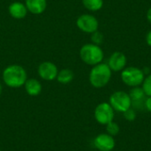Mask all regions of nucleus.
<instances>
[{"label": "nucleus", "mask_w": 151, "mask_h": 151, "mask_svg": "<svg viewBox=\"0 0 151 151\" xmlns=\"http://www.w3.org/2000/svg\"><path fill=\"white\" fill-rule=\"evenodd\" d=\"M127 59L126 55L121 51L113 52L108 58L107 65L112 72H121L126 68Z\"/></svg>", "instance_id": "1a4fd4ad"}, {"label": "nucleus", "mask_w": 151, "mask_h": 151, "mask_svg": "<svg viewBox=\"0 0 151 151\" xmlns=\"http://www.w3.org/2000/svg\"><path fill=\"white\" fill-rule=\"evenodd\" d=\"M2 77L4 84L12 88H18L24 86L27 80V74L25 68L19 65H8L3 71Z\"/></svg>", "instance_id": "f257e3e1"}, {"label": "nucleus", "mask_w": 151, "mask_h": 151, "mask_svg": "<svg viewBox=\"0 0 151 151\" xmlns=\"http://www.w3.org/2000/svg\"><path fill=\"white\" fill-rule=\"evenodd\" d=\"M26 92L31 96H37L41 94L42 87L41 82L34 78L27 79L24 84Z\"/></svg>", "instance_id": "4468645a"}, {"label": "nucleus", "mask_w": 151, "mask_h": 151, "mask_svg": "<svg viewBox=\"0 0 151 151\" xmlns=\"http://www.w3.org/2000/svg\"><path fill=\"white\" fill-rule=\"evenodd\" d=\"M104 57V50L99 45L94 43H86L80 50L81 59L88 65H96L103 62Z\"/></svg>", "instance_id": "7ed1b4c3"}, {"label": "nucleus", "mask_w": 151, "mask_h": 151, "mask_svg": "<svg viewBox=\"0 0 151 151\" xmlns=\"http://www.w3.org/2000/svg\"><path fill=\"white\" fill-rule=\"evenodd\" d=\"M141 86H142V88L143 89L146 96H151V73L145 76Z\"/></svg>", "instance_id": "f3484780"}, {"label": "nucleus", "mask_w": 151, "mask_h": 151, "mask_svg": "<svg viewBox=\"0 0 151 151\" xmlns=\"http://www.w3.org/2000/svg\"><path fill=\"white\" fill-rule=\"evenodd\" d=\"M109 104L115 111L122 113L132 107V100L129 94L122 90L112 93L110 96Z\"/></svg>", "instance_id": "39448f33"}, {"label": "nucleus", "mask_w": 151, "mask_h": 151, "mask_svg": "<svg viewBox=\"0 0 151 151\" xmlns=\"http://www.w3.org/2000/svg\"><path fill=\"white\" fill-rule=\"evenodd\" d=\"M106 131H107V134H109L110 135L115 136L119 133V126L116 122L111 121L106 125Z\"/></svg>", "instance_id": "a211bd4d"}, {"label": "nucleus", "mask_w": 151, "mask_h": 151, "mask_svg": "<svg viewBox=\"0 0 151 151\" xmlns=\"http://www.w3.org/2000/svg\"><path fill=\"white\" fill-rule=\"evenodd\" d=\"M58 70L57 65L50 61L42 62L38 66V74L39 76L47 81H51L57 79Z\"/></svg>", "instance_id": "6e6552de"}, {"label": "nucleus", "mask_w": 151, "mask_h": 151, "mask_svg": "<svg viewBox=\"0 0 151 151\" xmlns=\"http://www.w3.org/2000/svg\"><path fill=\"white\" fill-rule=\"evenodd\" d=\"M74 78V73L70 69H62L58 71L57 81L61 84H68L70 83Z\"/></svg>", "instance_id": "2eb2a0df"}, {"label": "nucleus", "mask_w": 151, "mask_h": 151, "mask_svg": "<svg viewBox=\"0 0 151 151\" xmlns=\"http://www.w3.org/2000/svg\"><path fill=\"white\" fill-rule=\"evenodd\" d=\"M83 6L90 12H97L104 6V0H82Z\"/></svg>", "instance_id": "dca6fc26"}, {"label": "nucleus", "mask_w": 151, "mask_h": 151, "mask_svg": "<svg viewBox=\"0 0 151 151\" xmlns=\"http://www.w3.org/2000/svg\"><path fill=\"white\" fill-rule=\"evenodd\" d=\"M103 41H104V35L101 32H99L98 30L91 34V42H92V43L100 46L103 43Z\"/></svg>", "instance_id": "6ab92c4d"}, {"label": "nucleus", "mask_w": 151, "mask_h": 151, "mask_svg": "<svg viewBox=\"0 0 151 151\" xmlns=\"http://www.w3.org/2000/svg\"><path fill=\"white\" fill-rule=\"evenodd\" d=\"M129 96L132 100V107L134 110H143L145 109V99L146 95L142 88V87H134L132 88L129 91Z\"/></svg>", "instance_id": "9b49d317"}, {"label": "nucleus", "mask_w": 151, "mask_h": 151, "mask_svg": "<svg viewBox=\"0 0 151 151\" xmlns=\"http://www.w3.org/2000/svg\"><path fill=\"white\" fill-rule=\"evenodd\" d=\"M0 151H1V150H0Z\"/></svg>", "instance_id": "393cba45"}, {"label": "nucleus", "mask_w": 151, "mask_h": 151, "mask_svg": "<svg viewBox=\"0 0 151 151\" xmlns=\"http://www.w3.org/2000/svg\"><path fill=\"white\" fill-rule=\"evenodd\" d=\"M2 85H1V83H0V96H1V94H2Z\"/></svg>", "instance_id": "b1692460"}, {"label": "nucleus", "mask_w": 151, "mask_h": 151, "mask_svg": "<svg viewBox=\"0 0 151 151\" xmlns=\"http://www.w3.org/2000/svg\"><path fill=\"white\" fill-rule=\"evenodd\" d=\"M145 41H146V43L151 47V30H150L148 33H147V35H146V36H145Z\"/></svg>", "instance_id": "4be33fe9"}, {"label": "nucleus", "mask_w": 151, "mask_h": 151, "mask_svg": "<svg viewBox=\"0 0 151 151\" xmlns=\"http://www.w3.org/2000/svg\"><path fill=\"white\" fill-rule=\"evenodd\" d=\"M94 145L99 151H111L115 148L116 142L113 136L109 134H100L95 138Z\"/></svg>", "instance_id": "9d476101"}, {"label": "nucleus", "mask_w": 151, "mask_h": 151, "mask_svg": "<svg viewBox=\"0 0 151 151\" xmlns=\"http://www.w3.org/2000/svg\"><path fill=\"white\" fill-rule=\"evenodd\" d=\"M76 26L81 31L91 35L98 30L99 22L94 15L86 13L78 17L76 20Z\"/></svg>", "instance_id": "0eeeda50"}, {"label": "nucleus", "mask_w": 151, "mask_h": 151, "mask_svg": "<svg viewBox=\"0 0 151 151\" xmlns=\"http://www.w3.org/2000/svg\"><path fill=\"white\" fill-rule=\"evenodd\" d=\"M25 5L29 12L33 14H41L46 10L47 0H26Z\"/></svg>", "instance_id": "ddd939ff"}, {"label": "nucleus", "mask_w": 151, "mask_h": 151, "mask_svg": "<svg viewBox=\"0 0 151 151\" xmlns=\"http://www.w3.org/2000/svg\"><path fill=\"white\" fill-rule=\"evenodd\" d=\"M120 77L124 84L128 87L134 88L142 85L145 78V73L141 68L135 66H129L126 67L121 71Z\"/></svg>", "instance_id": "20e7f679"}, {"label": "nucleus", "mask_w": 151, "mask_h": 151, "mask_svg": "<svg viewBox=\"0 0 151 151\" xmlns=\"http://www.w3.org/2000/svg\"><path fill=\"white\" fill-rule=\"evenodd\" d=\"M112 71L105 63H100L92 67L89 73L88 80L92 87L102 88L105 87L111 79Z\"/></svg>", "instance_id": "f03ea898"}, {"label": "nucleus", "mask_w": 151, "mask_h": 151, "mask_svg": "<svg viewBox=\"0 0 151 151\" xmlns=\"http://www.w3.org/2000/svg\"><path fill=\"white\" fill-rule=\"evenodd\" d=\"M114 110L111 106L109 103H101L99 104L94 112V116L96 120L100 124V125H104L106 126L110 122L113 121L114 119Z\"/></svg>", "instance_id": "423d86ee"}, {"label": "nucleus", "mask_w": 151, "mask_h": 151, "mask_svg": "<svg viewBox=\"0 0 151 151\" xmlns=\"http://www.w3.org/2000/svg\"><path fill=\"white\" fill-rule=\"evenodd\" d=\"M8 11H9L10 15L16 19H21L25 18L28 12L25 4H22L20 2L12 3L9 5Z\"/></svg>", "instance_id": "f8f14e48"}, {"label": "nucleus", "mask_w": 151, "mask_h": 151, "mask_svg": "<svg viewBox=\"0 0 151 151\" xmlns=\"http://www.w3.org/2000/svg\"><path fill=\"white\" fill-rule=\"evenodd\" d=\"M123 115H124V118L127 120V121H134L136 119V111L134 109H133L132 107L129 108L128 110H127L125 112H123Z\"/></svg>", "instance_id": "aec40b11"}, {"label": "nucleus", "mask_w": 151, "mask_h": 151, "mask_svg": "<svg viewBox=\"0 0 151 151\" xmlns=\"http://www.w3.org/2000/svg\"><path fill=\"white\" fill-rule=\"evenodd\" d=\"M144 105H145V109L151 113V96H147L146 99H145V103H144Z\"/></svg>", "instance_id": "412c9836"}, {"label": "nucleus", "mask_w": 151, "mask_h": 151, "mask_svg": "<svg viewBox=\"0 0 151 151\" xmlns=\"http://www.w3.org/2000/svg\"><path fill=\"white\" fill-rule=\"evenodd\" d=\"M147 19H148V21L150 22V24L151 25V7L149 8V10H148V12H147Z\"/></svg>", "instance_id": "5701e85b"}]
</instances>
